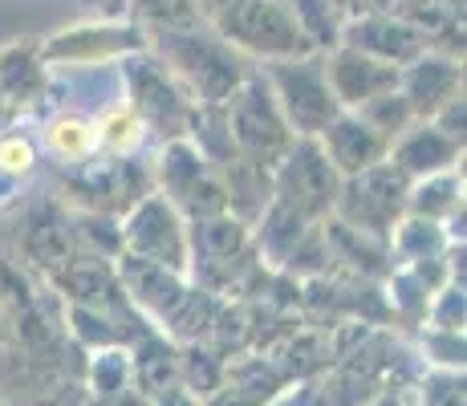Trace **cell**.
Instances as JSON below:
<instances>
[{
    "instance_id": "cell-3",
    "label": "cell",
    "mask_w": 467,
    "mask_h": 406,
    "mask_svg": "<svg viewBox=\"0 0 467 406\" xmlns=\"http://www.w3.org/2000/svg\"><path fill=\"white\" fill-rule=\"evenodd\" d=\"M276 192H281V207H289L293 215H321L329 203H337L341 187L326 151L301 142V147H293L289 162L276 175Z\"/></svg>"
},
{
    "instance_id": "cell-5",
    "label": "cell",
    "mask_w": 467,
    "mask_h": 406,
    "mask_svg": "<svg viewBox=\"0 0 467 406\" xmlns=\"http://www.w3.org/2000/svg\"><path fill=\"white\" fill-rule=\"evenodd\" d=\"M127 236H130V248L142 252L150 265H159V268H183L187 240H183V232H179L175 212H171L163 200H147V203H142L139 212L130 215Z\"/></svg>"
},
{
    "instance_id": "cell-6",
    "label": "cell",
    "mask_w": 467,
    "mask_h": 406,
    "mask_svg": "<svg viewBox=\"0 0 467 406\" xmlns=\"http://www.w3.org/2000/svg\"><path fill=\"white\" fill-rule=\"evenodd\" d=\"M326 81L337 102H374V98H382V94H394L399 69L366 57L362 49H341L337 61L329 66Z\"/></svg>"
},
{
    "instance_id": "cell-11",
    "label": "cell",
    "mask_w": 467,
    "mask_h": 406,
    "mask_svg": "<svg viewBox=\"0 0 467 406\" xmlns=\"http://www.w3.org/2000/svg\"><path fill=\"white\" fill-rule=\"evenodd\" d=\"M139 8L155 21H179V16L192 13V0H139Z\"/></svg>"
},
{
    "instance_id": "cell-9",
    "label": "cell",
    "mask_w": 467,
    "mask_h": 406,
    "mask_svg": "<svg viewBox=\"0 0 467 406\" xmlns=\"http://www.w3.org/2000/svg\"><path fill=\"white\" fill-rule=\"evenodd\" d=\"M451 159H455V139L447 130H439V126H431V130L427 126L423 130H410L399 147V171L402 175H407V171L435 175V171H443Z\"/></svg>"
},
{
    "instance_id": "cell-2",
    "label": "cell",
    "mask_w": 467,
    "mask_h": 406,
    "mask_svg": "<svg viewBox=\"0 0 467 406\" xmlns=\"http://www.w3.org/2000/svg\"><path fill=\"white\" fill-rule=\"evenodd\" d=\"M228 126H232V139L244 155H253L260 167L265 159H276L285 147H289V122H285L281 106L273 102L265 81H248L236 98H232V114H228Z\"/></svg>"
},
{
    "instance_id": "cell-7",
    "label": "cell",
    "mask_w": 467,
    "mask_h": 406,
    "mask_svg": "<svg viewBox=\"0 0 467 406\" xmlns=\"http://www.w3.org/2000/svg\"><path fill=\"white\" fill-rule=\"evenodd\" d=\"M382 151H386V139L362 122V114L358 119L346 114V119H334L326 126V159L334 162V171L362 175V171H370L382 159Z\"/></svg>"
},
{
    "instance_id": "cell-12",
    "label": "cell",
    "mask_w": 467,
    "mask_h": 406,
    "mask_svg": "<svg viewBox=\"0 0 467 406\" xmlns=\"http://www.w3.org/2000/svg\"><path fill=\"white\" fill-rule=\"evenodd\" d=\"M0 162H5V167H13V171H21L25 162H29V147H21V142H8V147L0 151Z\"/></svg>"
},
{
    "instance_id": "cell-10",
    "label": "cell",
    "mask_w": 467,
    "mask_h": 406,
    "mask_svg": "<svg viewBox=\"0 0 467 406\" xmlns=\"http://www.w3.org/2000/svg\"><path fill=\"white\" fill-rule=\"evenodd\" d=\"M53 142H57V151H74V155H82L89 147V130L82 122H57L53 126Z\"/></svg>"
},
{
    "instance_id": "cell-1",
    "label": "cell",
    "mask_w": 467,
    "mask_h": 406,
    "mask_svg": "<svg viewBox=\"0 0 467 406\" xmlns=\"http://www.w3.org/2000/svg\"><path fill=\"white\" fill-rule=\"evenodd\" d=\"M273 81H276V106H281L285 122L297 126L301 134H317L326 130L329 122L337 119V98L329 89L321 66L313 61H281L273 69Z\"/></svg>"
},
{
    "instance_id": "cell-8",
    "label": "cell",
    "mask_w": 467,
    "mask_h": 406,
    "mask_svg": "<svg viewBox=\"0 0 467 406\" xmlns=\"http://www.w3.org/2000/svg\"><path fill=\"white\" fill-rule=\"evenodd\" d=\"M455 86H460V69L451 66V61H435V57H423L415 69L407 74V106H410V114L419 110V102H423V94L427 98V110H439V106H447L451 98H460L455 94ZM423 110V114H427Z\"/></svg>"
},
{
    "instance_id": "cell-4",
    "label": "cell",
    "mask_w": 467,
    "mask_h": 406,
    "mask_svg": "<svg viewBox=\"0 0 467 406\" xmlns=\"http://www.w3.org/2000/svg\"><path fill=\"white\" fill-rule=\"evenodd\" d=\"M337 195L341 212H346L349 224H358V232H386L399 203L407 200V175L399 167H370Z\"/></svg>"
}]
</instances>
